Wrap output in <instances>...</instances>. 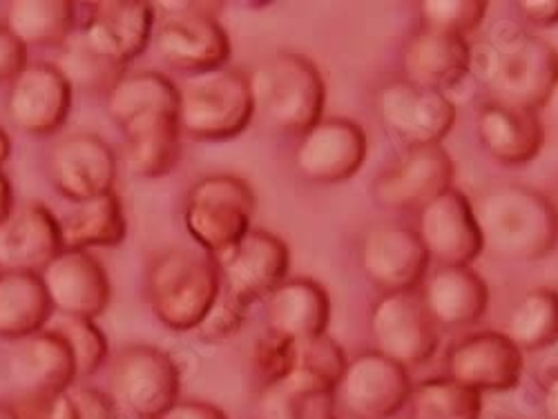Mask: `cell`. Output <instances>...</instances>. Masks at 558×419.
I'll return each instance as SVG.
<instances>
[{
	"mask_svg": "<svg viewBox=\"0 0 558 419\" xmlns=\"http://www.w3.org/2000/svg\"><path fill=\"white\" fill-rule=\"evenodd\" d=\"M483 250L505 261H536L558 244L556 210L525 185H500L474 208Z\"/></svg>",
	"mask_w": 558,
	"mask_h": 419,
	"instance_id": "6da1fadb",
	"label": "cell"
},
{
	"mask_svg": "<svg viewBox=\"0 0 558 419\" xmlns=\"http://www.w3.org/2000/svg\"><path fill=\"white\" fill-rule=\"evenodd\" d=\"M221 293L213 257L170 248L155 255L146 272V299L161 325L174 333L195 331Z\"/></svg>",
	"mask_w": 558,
	"mask_h": 419,
	"instance_id": "7a4b0ae2",
	"label": "cell"
},
{
	"mask_svg": "<svg viewBox=\"0 0 558 419\" xmlns=\"http://www.w3.org/2000/svg\"><path fill=\"white\" fill-rule=\"evenodd\" d=\"M251 78L255 114L275 130L302 136L324 119L327 85L317 65L295 52L266 59Z\"/></svg>",
	"mask_w": 558,
	"mask_h": 419,
	"instance_id": "3957f363",
	"label": "cell"
},
{
	"mask_svg": "<svg viewBox=\"0 0 558 419\" xmlns=\"http://www.w3.org/2000/svg\"><path fill=\"white\" fill-rule=\"evenodd\" d=\"M255 119L251 78L238 67L189 76L179 87V127L195 141H228Z\"/></svg>",
	"mask_w": 558,
	"mask_h": 419,
	"instance_id": "277c9868",
	"label": "cell"
},
{
	"mask_svg": "<svg viewBox=\"0 0 558 419\" xmlns=\"http://www.w3.org/2000/svg\"><path fill=\"white\" fill-rule=\"evenodd\" d=\"M257 197L251 183L235 174L199 178L183 204V225L213 259L228 252L253 230Z\"/></svg>",
	"mask_w": 558,
	"mask_h": 419,
	"instance_id": "5b68a950",
	"label": "cell"
},
{
	"mask_svg": "<svg viewBox=\"0 0 558 419\" xmlns=\"http://www.w3.org/2000/svg\"><path fill=\"white\" fill-rule=\"evenodd\" d=\"M161 10L155 42L168 67L199 76L228 65L230 40L217 21V3H161Z\"/></svg>",
	"mask_w": 558,
	"mask_h": 419,
	"instance_id": "8992f818",
	"label": "cell"
},
{
	"mask_svg": "<svg viewBox=\"0 0 558 419\" xmlns=\"http://www.w3.org/2000/svg\"><path fill=\"white\" fill-rule=\"evenodd\" d=\"M110 397L136 419H161L181 402V372L174 359L148 344L121 348L110 363Z\"/></svg>",
	"mask_w": 558,
	"mask_h": 419,
	"instance_id": "52a82bcc",
	"label": "cell"
},
{
	"mask_svg": "<svg viewBox=\"0 0 558 419\" xmlns=\"http://www.w3.org/2000/svg\"><path fill=\"white\" fill-rule=\"evenodd\" d=\"M558 78V52L532 34H514L500 42L492 61L494 101L541 112Z\"/></svg>",
	"mask_w": 558,
	"mask_h": 419,
	"instance_id": "ba28073f",
	"label": "cell"
},
{
	"mask_svg": "<svg viewBox=\"0 0 558 419\" xmlns=\"http://www.w3.org/2000/svg\"><path fill=\"white\" fill-rule=\"evenodd\" d=\"M409 370L378 350L347 361L333 404L355 419H391L411 399Z\"/></svg>",
	"mask_w": 558,
	"mask_h": 419,
	"instance_id": "9c48e42d",
	"label": "cell"
},
{
	"mask_svg": "<svg viewBox=\"0 0 558 419\" xmlns=\"http://www.w3.org/2000/svg\"><path fill=\"white\" fill-rule=\"evenodd\" d=\"M221 288L251 308L259 299H268L289 279L291 250L268 230L253 227L228 252L215 259Z\"/></svg>",
	"mask_w": 558,
	"mask_h": 419,
	"instance_id": "30bf717a",
	"label": "cell"
},
{
	"mask_svg": "<svg viewBox=\"0 0 558 419\" xmlns=\"http://www.w3.org/2000/svg\"><path fill=\"white\" fill-rule=\"evenodd\" d=\"M368 325L376 350L407 370L427 363L438 350V325L415 293L383 295L371 308Z\"/></svg>",
	"mask_w": 558,
	"mask_h": 419,
	"instance_id": "8fae6325",
	"label": "cell"
},
{
	"mask_svg": "<svg viewBox=\"0 0 558 419\" xmlns=\"http://www.w3.org/2000/svg\"><path fill=\"white\" fill-rule=\"evenodd\" d=\"M378 114L385 127L407 148L440 146L456 123V106L445 91L389 81L378 91Z\"/></svg>",
	"mask_w": 558,
	"mask_h": 419,
	"instance_id": "7c38bea8",
	"label": "cell"
},
{
	"mask_svg": "<svg viewBox=\"0 0 558 419\" xmlns=\"http://www.w3.org/2000/svg\"><path fill=\"white\" fill-rule=\"evenodd\" d=\"M453 159L440 146L407 148L371 185V197L387 210H423L453 188Z\"/></svg>",
	"mask_w": 558,
	"mask_h": 419,
	"instance_id": "4fadbf2b",
	"label": "cell"
},
{
	"mask_svg": "<svg viewBox=\"0 0 558 419\" xmlns=\"http://www.w3.org/2000/svg\"><path fill=\"white\" fill-rule=\"evenodd\" d=\"M155 5L146 0H99L89 3L81 40L99 59L125 70L153 40Z\"/></svg>",
	"mask_w": 558,
	"mask_h": 419,
	"instance_id": "5bb4252c",
	"label": "cell"
},
{
	"mask_svg": "<svg viewBox=\"0 0 558 419\" xmlns=\"http://www.w3.org/2000/svg\"><path fill=\"white\" fill-rule=\"evenodd\" d=\"M74 89L54 63H29L8 91V116L29 136H54L72 112Z\"/></svg>",
	"mask_w": 558,
	"mask_h": 419,
	"instance_id": "9a60e30c",
	"label": "cell"
},
{
	"mask_svg": "<svg viewBox=\"0 0 558 419\" xmlns=\"http://www.w3.org/2000/svg\"><path fill=\"white\" fill-rule=\"evenodd\" d=\"M366 150V132L360 123L340 116L322 119L300 136L295 170L317 185L344 183L362 170Z\"/></svg>",
	"mask_w": 558,
	"mask_h": 419,
	"instance_id": "2e32d148",
	"label": "cell"
},
{
	"mask_svg": "<svg viewBox=\"0 0 558 419\" xmlns=\"http://www.w3.org/2000/svg\"><path fill=\"white\" fill-rule=\"evenodd\" d=\"M48 170L54 188L72 204L114 193L117 155L101 136L70 134L50 150Z\"/></svg>",
	"mask_w": 558,
	"mask_h": 419,
	"instance_id": "e0dca14e",
	"label": "cell"
},
{
	"mask_svg": "<svg viewBox=\"0 0 558 419\" xmlns=\"http://www.w3.org/2000/svg\"><path fill=\"white\" fill-rule=\"evenodd\" d=\"M523 366V350L505 333L483 331L449 350L447 378L478 395L500 393L521 384Z\"/></svg>",
	"mask_w": 558,
	"mask_h": 419,
	"instance_id": "ac0fdd59",
	"label": "cell"
},
{
	"mask_svg": "<svg viewBox=\"0 0 558 419\" xmlns=\"http://www.w3.org/2000/svg\"><path fill=\"white\" fill-rule=\"evenodd\" d=\"M415 235L429 261L440 266H472L483 255V235L474 206L456 188L421 210Z\"/></svg>",
	"mask_w": 558,
	"mask_h": 419,
	"instance_id": "d6986e66",
	"label": "cell"
},
{
	"mask_svg": "<svg viewBox=\"0 0 558 419\" xmlns=\"http://www.w3.org/2000/svg\"><path fill=\"white\" fill-rule=\"evenodd\" d=\"M54 312L99 319L112 301V282L104 263L85 250H63L40 274Z\"/></svg>",
	"mask_w": 558,
	"mask_h": 419,
	"instance_id": "ffe728a7",
	"label": "cell"
},
{
	"mask_svg": "<svg viewBox=\"0 0 558 419\" xmlns=\"http://www.w3.org/2000/svg\"><path fill=\"white\" fill-rule=\"evenodd\" d=\"M360 259L371 284L385 291V295L413 293L429 268V255L415 230L404 225H378L368 230Z\"/></svg>",
	"mask_w": 558,
	"mask_h": 419,
	"instance_id": "44dd1931",
	"label": "cell"
},
{
	"mask_svg": "<svg viewBox=\"0 0 558 419\" xmlns=\"http://www.w3.org/2000/svg\"><path fill=\"white\" fill-rule=\"evenodd\" d=\"M61 252L59 217L38 201L16 206L0 223V272L40 274Z\"/></svg>",
	"mask_w": 558,
	"mask_h": 419,
	"instance_id": "7402d4cb",
	"label": "cell"
},
{
	"mask_svg": "<svg viewBox=\"0 0 558 419\" xmlns=\"http://www.w3.org/2000/svg\"><path fill=\"white\" fill-rule=\"evenodd\" d=\"M8 370L19 395L72 391L78 382L72 350L52 329L16 342L8 357Z\"/></svg>",
	"mask_w": 558,
	"mask_h": 419,
	"instance_id": "603a6c76",
	"label": "cell"
},
{
	"mask_svg": "<svg viewBox=\"0 0 558 419\" xmlns=\"http://www.w3.org/2000/svg\"><path fill=\"white\" fill-rule=\"evenodd\" d=\"M476 132L483 148L507 168L534 161L545 144V125L538 112L492 101L478 110Z\"/></svg>",
	"mask_w": 558,
	"mask_h": 419,
	"instance_id": "cb8c5ba5",
	"label": "cell"
},
{
	"mask_svg": "<svg viewBox=\"0 0 558 419\" xmlns=\"http://www.w3.org/2000/svg\"><path fill=\"white\" fill-rule=\"evenodd\" d=\"M472 70V50L462 36L423 27L409 38L402 52V78L445 91L464 81Z\"/></svg>",
	"mask_w": 558,
	"mask_h": 419,
	"instance_id": "d4e9b609",
	"label": "cell"
},
{
	"mask_svg": "<svg viewBox=\"0 0 558 419\" xmlns=\"http://www.w3.org/2000/svg\"><path fill=\"white\" fill-rule=\"evenodd\" d=\"M421 299L436 325L456 331L485 317L489 288L472 266H440L425 282Z\"/></svg>",
	"mask_w": 558,
	"mask_h": 419,
	"instance_id": "484cf974",
	"label": "cell"
},
{
	"mask_svg": "<svg viewBox=\"0 0 558 419\" xmlns=\"http://www.w3.org/2000/svg\"><path fill=\"white\" fill-rule=\"evenodd\" d=\"M331 321V299L327 288L313 279H287L266 299L268 331L293 342L327 335Z\"/></svg>",
	"mask_w": 558,
	"mask_h": 419,
	"instance_id": "4316f807",
	"label": "cell"
},
{
	"mask_svg": "<svg viewBox=\"0 0 558 419\" xmlns=\"http://www.w3.org/2000/svg\"><path fill=\"white\" fill-rule=\"evenodd\" d=\"M347 361L349 359L344 350L329 335L298 342L295 363H293V370L289 372V378L270 389H275L277 393H282L293 402L333 397L342 380Z\"/></svg>",
	"mask_w": 558,
	"mask_h": 419,
	"instance_id": "83f0119b",
	"label": "cell"
},
{
	"mask_svg": "<svg viewBox=\"0 0 558 419\" xmlns=\"http://www.w3.org/2000/svg\"><path fill=\"white\" fill-rule=\"evenodd\" d=\"M106 108L123 132L157 114H179V87L161 72H125L106 95Z\"/></svg>",
	"mask_w": 558,
	"mask_h": 419,
	"instance_id": "f1b7e54d",
	"label": "cell"
},
{
	"mask_svg": "<svg viewBox=\"0 0 558 419\" xmlns=\"http://www.w3.org/2000/svg\"><path fill=\"white\" fill-rule=\"evenodd\" d=\"M54 315L38 274L0 272V340L21 342L45 331Z\"/></svg>",
	"mask_w": 558,
	"mask_h": 419,
	"instance_id": "f546056e",
	"label": "cell"
},
{
	"mask_svg": "<svg viewBox=\"0 0 558 419\" xmlns=\"http://www.w3.org/2000/svg\"><path fill=\"white\" fill-rule=\"evenodd\" d=\"M63 250L114 248L128 237V219L117 193L101 195L83 204H72V210L59 217Z\"/></svg>",
	"mask_w": 558,
	"mask_h": 419,
	"instance_id": "4dcf8cb0",
	"label": "cell"
},
{
	"mask_svg": "<svg viewBox=\"0 0 558 419\" xmlns=\"http://www.w3.org/2000/svg\"><path fill=\"white\" fill-rule=\"evenodd\" d=\"M125 159L130 170L142 178L170 174L181 159L179 114H157L123 130Z\"/></svg>",
	"mask_w": 558,
	"mask_h": 419,
	"instance_id": "1f68e13d",
	"label": "cell"
},
{
	"mask_svg": "<svg viewBox=\"0 0 558 419\" xmlns=\"http://www.w3.org/2000/svg\"><path fill=\"white\" fill-rule=\"evenodd\" d=\"M76 3L70 0H14L5 25L25 48H63L72 38Z\"/></svg>",
	"mask_w": 558,
	"mask_h": 419,
	"instance_id": "d6a6232c",
	"label": "cell"
},
{
	"mask_svg": "<svg viewBox=\"0 0 558 419\" xmlns=\"http://www.w3.org/2000/svg\"><path fill=\"white\" fill-rule=\"evenodd\" d=\"M505 335L523 353H536L558 344V291H530L509 312Z\"/></svg>",
	"mask_w": 558,
	"mask_h": 419,
	"instance_id": "836d02e7",
	"label": "cell"
},
{
	"mask_svg": "<svg viewBox=\"0 0 558 419\" xmlns=\"http://www.w3.org/2000/svg\"><path fill=\"white\" fill-rule=\"evenodd\" d=\"M411 415L417 419H478L483 395L449 378L425 380L411 391Z\"/></svg>",
	"mask_w": 558,
	"mask_h": 419,
	"instance_id": "e575fe53",
	"label": "cell"
},
{
	"mask_svg": "<svg viewBox=\"0 0 558 419\" xmlns=\"http://www.w3.org/2000/svg\"><path fill=\"white\" fill-rule=\"evenodd\" d=\"M63 342L70 346L74 363H76V378L87 380L104 368L110 355L108 337L97 325L95 319H81V317H61L52 329Z\"/></svg>",
	"mask_w": 558,
	"mask_h": 419,
	"instance_id": "d590c367",
	"label": "cell"
},
{
	"mask_svg": "<svg viewBox=\"0 0 558 419\" xmlns=\"http://www.w3.org/2000/svg\"><path fill=\"white\" fill-rule=\"evenodd\" d=\"M54 65L70 81L72 89L83 87L87 91H99V95H108L110 87L125 74V70L99 59L95 52H89L81 36L76 40L70 38L63 45L61 57Z\"/></svg>",
	"mask_w": 558,
	"mask_h": 419,
	"instance_id": "8d00e7d4",
	"label": "cell"
},
{
	"mask_svg": "<svg viewBox=\"0 0 558 419\" xmlns=\"http://www.w3.org/2000/svg\"><path fill=\"white\" fill-rule=\"evenodd\" d=\"M489 3L485 0H425L421 3V19L423 27L453 34V36H468L487 16Z\"/></svg>",
	"mask_w": 558,
	"mask_h": 419,
	"instance_id": "74e56055",
	"label": "cell"
},
{
	"mask_svg": "<svg viewBox=\"0 0 558 419\" xmlns=\"http://www.w3.org/2000/svg\"><path fill=\"white\" fill-rule=\"evenodd\" d=\"M295 353H298V342L287 340L282 335H275L266 331L251 350V366L255 378L262 382L264 389H270L279 382H284L289 378V372L293 370L295 363Z\"/></svg>",
	"mask_w": 558,
	"mask_h": 419,
	"instance_id": "f35d334b",
	"label": "cell"
},
{
	"mask_svg": "<svg viewBox=\"0 0 558 419\" xmlns=\"http://www.w3.org/2000/svg\"><path fill=\"white\" fill-rule=\"evenodd\" d=\"M248 317V308L242 306L238 299H232L223 288L204 317V321L197 325L195 333L204 344H221L230 337H235L242 329L244 321Z\"/></svg>",
	"mask_w": 558,
	"mask_h": 419,
	"instance_id": "ab89813d",
	"label": "cell"
},
{
	"mask_svg": "<svg viewBox=\"0 0 558 419\" xmlns=\"http://www.w3.org/2000/svg\"><path fill=\"white\" fill-rule=\"evenodd\" d=\"M10 404L16 419H76V404L72 391L23 393Z\"/></svg>",
	"mask_w": 558,
	"mask_h": 419,
	"instance_id": "60d3db41",
	"label": "cell"
},
{
	"mask_svg": "<svg viewBox=\"0 0 558 419\" xmlns=\"http://www.w3.org/2000/svg\"><path fill=\"white\" fill-rule=\"evenodd\" d=\"M76 404V419H121V408L110 393L99 389H78L72 393Z\"/></svg>",
	"mask_w": 558,
	"mask_h": 419,
	"instance_id": "b9f144b4",
	"label": "cell"
},
{
	"mask_svg": "<svg viewBox=\"0 0 558 419\" xmlns=\"http://www.w3.org/2000/svg\"><path fill=\"white\" fill-rule=\"evenodd\" d=\"M27 65V48L5 23H0V83H12Z\"/></svg>",
	"mask_w": 558,
	"mask_h": 419,
	"instance_id": "7bdbcfd3",
	"label": "cell"
},
{
	"mask_svg": "<svg viewBox=\"0 0 558 419\" xmlns=\"http://www.w3.org/2000/svg\"><path fill=\"white\" fill-rule=\"evenodd\" d=\"M517 8L521 16L536 27L558 25V0H521Z\"/></svg>",
	"mask_w": 558,
	"mask_h": 419,
	"instance_id": "ee69618b",
	"label": "cell"
},
{
	"mask_svg": "<svg viewBox=\"0 0 558 419\" xmlns=\"http://www.w3.org/2000/svg\"><path fill=\"white\" fill-rule=\"evenodd\" d=\"M161 419H228L221 408L208 402H177Z\"/></svg>",
	"mask_w": 558,
	"mask_h": 419,
	"instance_id": "f6af8a7d",
	"label": "cell"
},
{
	"mask_svg": "<svg viewBox=\"0 0 558 419\" xmlns=\"http://www.w3.org/2000/svg\"><path fill=\"white\" fill-rule=\"evenodd\" d=\"M302 419H355L333 404V397L311 399L302 406Z\"/></svg>",
	"mask_w": 558,
	"mask_h": 419,
	"instance_id": "bcb514c9",
	"label": "cell"
},
{
	"mask_svg": "<svg viewBox=\"0 0 558 419\" xmlns=\"http://www.w3.org/2000/svg\"><path fill=\"white\" fill-rule=\"evenodd\" d=\"M541 406H543L545 419H558V372H554L549 382L545 384Z\"/></svg>",
	"mask_w": 558,
	"mask_h": 419,
	"instance_id": "7dc6e473",
	"label": "cell"
},
{
	"mask_svg": "<svg viewBox=\"0 0 558 419\" xmlns=\"http://www.w3.org/2000/svg\"><path fill=\"white\" fill-rule=\"evenodd\" d=\"M14 208H16V204H14L12 183L3 172H0V223H3L12 214Z\"/></svg>",
	"mask_w": 558,
	"mask_h": 419,
	"instance_id": "c3c4849f",
	"label": "cell"
},
{
	"mask_svg": "<svg viewBox=\"0 0 558 419\" xmlns=\"http://www.w3.org/2000/svg\"><path fill=\"white\" fill-rule=\"evenodd\" d=\"M543 110H545L547 116L558 125V78H556V83H554V87H551V91H549V97H547Z\"/></svg>",
	"mask_w": 558,
	"mask_h": 419,
	"instance_id": "681fc988",
	"label": "cell"
},
{
	"mask_svg": "<svg viewBox=\"0 0 558 419\" xmlns=\"http://www.w3.org/2000/svg\"><path fill=\"white\" fill-rule=\"evenodd\" d=\"M10 155H12V138L3 127H0V172H3V165L10 159Z\"/></svg>",
	"mask_w": 558,
	"mask_h": 419,
	"instance_id": "f907efd6",
	"label": "cell"
},
{
	"mask_svg": "<svg viewBox=\"0 0 558 419\" xmlns=\"http://www.w3.org/2000/svg\"><path fill=\"white\" fill-rule=\"evenodd\" d=\"M0 419H16L10 402H0Z\"/></svg>",
	"mask_w": 558,
	"mask_h": 419,
	"instance_id": "816d5d0a",
	"label": "cell"
},
{
	"mask_svg": "<svg viewBox=\"0 0 558 419\" xmlns=\"http://www.w3.org/2000/svg\"><path fill=\"white\" fill-rule=\"evenodd\" d=\"M478 419H511V417H505V415H481Z\"/></svg>",
	"mask_w": 558,
	"mask_h": 419,
	"instance_id": "f5cc1de1",
	"label": "cell"
},
{
	"mask_svg": "<svg viewBox=\"0 0 558 419\" xmlns=\"http://www.w3.org/2000/svg\"><path fill=\"white\" fill-rule=\"evenodd\" d=\"M554 210H556V227H558V206Z\"/></svg>",
	"mask_w": 558,
	"mask_h": 419,
	"instance_id": "db71d44e",
	"label": "cell"
},
{
	"mask_svg": "<svg viewBox=\"0 0 558 419\" xmlns=\"http://www.w3.org/2000/svg\"><path fill=\"white\" fill-rule=\"evenodd\" d=\"M409 419H417V417H413V415H411V417H409Z\"/></svg>",
	"mask_w": 558,
	"mask_h": 419,
	"instance_id": "11a10c76",
	"label": "cell"
}]
</instances>
